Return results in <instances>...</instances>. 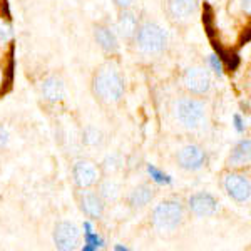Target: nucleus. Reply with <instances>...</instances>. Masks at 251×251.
Segmentation results:
<instances>
[{"mask_svg":"<svg viewBox=\"0 0 251 251\" xmlns=\"http://www.w3.org/2000/svg\"><path fill=\"white\" fill-rule=\"evenodd\" d=\"M92 94L104 106H116L123 100L126 94V79L119 66L107 60L96 69L92 75Z\"/></svg>","mask_w":251,"mask_h":251,"instance_id":"obj_1","label":"nucleus"},{"mask_svg":"<svg viewBox=\"0 0 251 251\" xmlns=\"http://www.w3.org/2000/svg\"><path fill=\"white\" fill-rule=\"evenodd\" d=\"M132 44H136L137 50L148 57L161 55L168 47V34L159 24L152 22V20H144L137 27Z\"/></svg>","mask_w":251,"mask_h":251,"instance_id":"obj_2","label":"nucleus"},{"mask_svg":"<svg viewBox=\"0 0 251 251\" xmlns=\"http://www.w3.org/2000/svg\"><path fill=\"white\" fill-rule=\"evenodd\" d=\"M152 226L159 233H173L184 221V204L179 198H168L152 209Z\"/></svg>","mask_w":251,"mask_h":251,"instance_id":"obj_3","label":"nucleus"},{"mask_svg":"<svg viewBox=\"0 0 251 251\" xmlns=\"http://www.w3.org/2000/svg\"><path fill=\"white\" fill-rule=\"evenodd\" d=\"M206 112H208L206 102L198 96L179 97L174 104V116L177 123L189 131L203 127L206 123Z\"/></svg>","mask_w":251,"mask_h":251,"instance_id":"obj_4","label":"nucleus"},{"mask_svg":"<svg viewBox=\"0 0 251 251\" xmlns=\"http://www.w3.org/2000/svg\"><path fill=\"white\" fill-rule=\"evenodd\" d=\"M223 188L226 194L236 203H248L251 198V181L250 176L240 169H233L223 174Z\"/></svg>","mask_w":251,"mask_h":251,"instance_id":"obj_5","label":"nucleus"},{"mask_svg":"<svg viewBox=\"0 0 251 251\" xmlns=\"http://www.w3.org/2000/svg\"><path fill=\"white\" fill-rule=\"evenodd\" d=\"M211 84V74L206 67H189L183 74V86L191 96L208 94Z\"/></svg>","mask_w":251,"mask_h":251,"instance_id":"obj_6","label":"nucleus"},{"mask_svg":"<svg viewBox=\"0 0 251 251\" xmlns=\"http://www.w3.org/2000/svg\"><path fill=\"white\" fill-rule=\"evenodd\" d=\"M176 163L184 171H198L208 163V154L200 144H186L177 151Z\"/></svg>","mask_w":251,"mask_h":251,"instance_id":"obj_7","label":"nucleus"},{"mask_svg":"<svg viewBox=\"0 0 251 251\" xmlns=\"http://www.w3.org/2000/svg\"><path fill=\"white\" fill-rule=\"evenodd\" d=\"M77 203L80 211L86 214L91 220H100L106 211V203L99 196V193L96 189L91 188H79L77 193Z\"/></svg>","mask_w":251,"mask_h":251,"instance_id":"obj_8","label":"nucleus"},{"mask_svg":"<svg viewBox=\"0 0 251 251\" xmlns=\"http://www.w3.org/2000/svg\"><path fill=\"white\" fill-rule=\"evenodd\" d=\"M72 177L77 188H92L102 177L100 168L89 159H77L72 166Z\"/></svg>","mask_w":251,"mask_h":251,"instance_id":"obj_9","label":"nucleus"},{"mask_svg":"<svg viewBox=\"0 0 251 251\" xmlns=\"http://www.w3.org/2000/svg\"><path fill=\"white\" fill-rule=\"evenodd\" d=\"M198 9H200V0H168L166 2L168 17L177 25L191 22Z\"/></svg>","mask_w":251,"mask_h":251,"instance_id":"obj_10","label":"nucleus"},{"mask_svg":"<svg viewBox=\"0 0 251 251\" xmlns=\"http://www.w3.org/2000/svg\"><path fill=\"white\" fill-rule=\"evenodd\" d=\"M80 243V231L74 223L60 221L54 228V245L57 250H75Z\"/></svg>","mask_w":251,"mask_h":251,"instance_id":"obj_11","label":"nucleus"},{"mask_svg":"<svg viewBox=\"0 0 251 251\" xmlns=\"http://www.w3.org/2000/svg\"><path fill=\"white\" fill-rule=\"evenodd\" d=\"M188 208L194 216L198 218H209L218 213V201L209 193H196L188 200Z\"/></svg>","mask_w":251,"mask_h":251,"instance_id":"obj_12","label":"nucleus"},{"mask_svg":"<svg viewBox=\"0 0 251 251\" xmlns=\"http://www.w3.org/2000/svg\"><path fill=\"white\" fill-rule=\"evenodd\" d=\"M94 39L97 46L102 49L109 55H114L119 50V40H117V34L109 27L107 24H96L94 25Z\"/></svg>","mask_w":251,"mask_h":251,"instance_id":"obj_13","label":"nucleus"},{"mask_svg":"<svg viewBox=\"0 0 251 251\" xmlns=\"http://www.w3.org/2000/svg\"><path fill=\"white\" fill-rule=\"evenodd\" d=\"M137 27H139V20L134 12L131 9H121L119 17H117V34L121 35V39L127 44H132Z\"/></svg>","mask_w":251,"mask_h":251,"instance_id":"obj_14","label":"nucleus"},{"mask_svg":"<svg viewBox=\"0 0 251 251\" xmlns=\"http://www.w3.org/2000/svg\"><path fill=\"white\" fill-rule=\"evenodd\" d=\"M40 94L47 102L57 104L66 97V86H64V80L57 77V75H49L42 80L40 84Z\"/></svg>","mask_w":251,"mask_h":251,"instance_id":"obj_15","label":"nucleus"},{"mask_svg":"<svg viewBox=\"0 0 251 251\" xmlns=\"http://www.w3.org/2000/svg\"><path fill=\"white\" fill-rule=\"evenodd\" d=\"M97 193H99V196L104 200V203H116L117 200L121 198V194H123V184H121V181H117L116 177L112 176H106V177H100L99 181H97Z\"/></svg>","mask_w":251,"mask_h":251,"instance_id":"obj_16","label":"nucleus"},{"mask_svg":"<svg viewBox=\"0 0 251 251\" xmlns=\"http://www.w3.org/2000/svg\"><path fill=\"white\" fill-rule=\"evenodd\" d=\"M251 163V141L243 139L233 148L228 157V166L231 169H245Z\"/></svg>","mask_w":251,"mask_h":251,"instance_id":"obj_17","label":"nucleus"},{"mask_svg":"<svg viewBox=\"0 0 251 251\" xmlns=\"http://www.w3.org/2000/svg\"><path fill=\"white\" fill-rule=\"evenodd\" d=\"M156 196V188L151 184H139L129 193L127 203L132 209H143L146 208Z\"/></svg>","mask_w":251,"mask_h":251,"instance_id":"obj_18","label":"nucleus"},{"mask_svg":"<svg viewBox=\"0 0 251 251\" xmlns=\"http://www.w3.org/2000/svg\"><path fill=\"white\" fill-rule=\"evenodd\" d=\"M80 141L87 148H100L104 143V134L97 127L87 126V127H84L82 134H80Z\"/></svg>","mask_w":251,"mask_h":251,"instance_id":"obj_19","label":"nucleus"},{"mask_svg":"<svg viewBox=\"0 0 251 251\" xmlns=\"http://www.w3.org/2000/svg\"><path fill=\"white\" fill-rule=\"evenodd\" d=\"M124 168V159L119 154H111L102 161L100 166V173L106 176H114L116 173H119Z\"/></svg>","mask_w":251,"mask_h":251,"instance_id":"obj_20","label":"nucleus"},{"mask_svg":"<svg viewBox=\"0 0 251 251\" xmlns=\"http://www.w3.org/2000/svg\"><path fill=\"white\" fill-rule=\"evenodd\" d=\"M12 37H14L12 25L7 20H0V46H5L7 42H10Z\"/></svg>","mask_w":251,"mask_h":251,"instance_id":"obj_21","label":"nucleus"},{"mask_svg":"<svg viewBox=\"0 0 251 251\" xmlns=\"http://www.w3.org/2000/svg\"><path fill=\"white\" fill-rule=\"evenodd\" d=\"M203 22L206 27V32H208L209 37L214 35V27H213V10L209 7L208 2H204V10H203Z\"/></svg>","mask_w":251,"mask_h":251,"instance_id":"obj_22","label":"nucleus"},{"mask_svg":"<svg viewBox=\"0 0 251 251\" xmlns=\"http://www.w3.org/2000/svg\"><path fill=\"white\" fill-rule=\"evenodd\" d=\"M148 171L151 174V177L156 181V183H161V184H171V177L168 176V174H163L159 171V169H156L154 166L149 164L148 166Z\"/></svg>","mask_w":251,"mask_h":251,"instance_id":"obj_23","label":"nucleus"},{"mask_svg":"<svg viewBox=\"0 0 251 251\" xmlns=\"http://www.w3.org/2000/svg\"><path fill=\"white\" fill-rule=\"evenodd\" d=\"M209 64H211L213 71L221 77V75H223V62H221V59H218L216 55H209Z\"/></svg>","mask_w":251,"mask_h":251,"instance_id":"obj_24","label":"nucleus"},{"mask_svg":"<svg viewBox=\"0 0 251 251\" xmlns=\"http://www.w3.org/2000/svg\"><path fill=\"white\" fill-rule=\"evenodd\" d=\"M9 143V131L0 124V149H3Z\"/></svg>","mask_w":251,"mask_h":251,"instance_id":"obj_25","label":"nucleus"},{"mask_svg":"<svg viewBox=\"0 0 251 251\" xmlns=\"http://www.w3.org/2000/svg\"><path fill=\"white\" fill-rule=\"evenodd\" d=\"M134 2L136 0H114V3H116V7L117 9H131L132 5H134Z\"/></svg>","mask_w":251,"mask_h":251,"instance_id":"obj_26","label":"nucleus"},{"mask_svg":"<svg viewBox=\"0 0 251 251\" xmlns=\"http://www.w3.org/2000/svg\"><path fill=\"white\" fill-rule=\"evenodd\" d=\"M226 62H228V69L229 71H234V69L238 67V64H240V57H238L236 54H229V57H228V60H226Z\"/></svg>","mask_w":251,"mask_h":251,"instance_id":"obj_27","label":"nucleus"},{"mask_svg":"<svg viewBox=\"0 0 251 251\" xmlns=\"http://www.w3.org/2000/svg\"><path fill=\"white\" fill-rule=\"evenodd\" d=\"M234 124H236V129L240 132L245 131V126H243V121H241V117L240 116H234Z\"/></svg>","mask_w":251,"mask_h":251,"instance_id":"obj_28","label":"nucleus"},{"mask_svg":"<svg viewBox=\"0 0 251 251\" xmlns=\"http://www.w3.org/2000/svg\"><path fill=\"white\" fill-rule=\"evenodd\" d=\"M241 5H243V10L246 12V15L251 14V0H241Z\"/></svg>","mask_w":251,"mask_h":251,"instance_id":"obj_29","label":"nucleus"},{"mask_svg":"<svg viewBox=\"0 0 251 251\" xmlns=\"http://www.w3.org/2000/svg\"><path fill=\"white\" fill-rule=\"evenodd\" d=\"M3 86V72H2V69H0V89H2Z\"/></svg>","mask_w":251,"mask_h":251,"instance_id":"obj_30","label":"nucleus"}]
</instances>
